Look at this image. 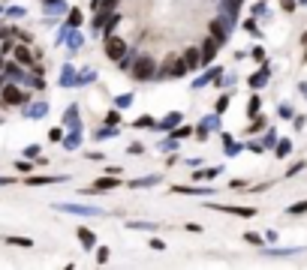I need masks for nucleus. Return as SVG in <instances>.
Instances as JSON below:
<instances>
[{
  "instance_id": "nucleus-1",
  "label": "nucleus",
  "mask_w": 307,
  "mask_h": 270,
  "mask_svg": "<svg viewBox=\"0 0 307 270\" xmlns=\"http://www.w3.org/2000/svg\"><path fill=\"white\" fill-rule=\"evenodd\" d=\"M123 51H126V45H123L121 39H115V36L105 42V54H108L112 60H121V57H123Z\"/></svg>"
},
{
  "instance_id": "nucleus-2",
  "label": "nucleus",
  "mask_w": 307,
  "mask_h": 270,
  "mask_svg": "<svg viewBox=\"0 0 307 270\" xmlns=\"http://www.w3.org/2000/svg\"><path fill=\"white\" fill-rule=\"evenodd\" d=\"M151 75H154V60L142 57V60L136 63V78H151Z\"/></svg>"
},
{
  "instance_id": "nucleus-3",
  "label": "nucleus",
  "mask_w": 307,
  "mask_h": 270,
  "mask_svg": "<svg viewBox=\"0 0 307 270\" xmlns=\"http://www.w3.org/2000/svg\"><path fill=\"white\" fill-rule=\"evenodd\" d=\"M3 102H9V105H15V102H21V90L18 87H3Z\"/></svg>"
},
{
  "instance_id": "nucleus-4",
  "label": "nucleus",
  "mask_w": 307,
  "mask_h": 270,
  "mask_svg": "<svg viewBox=\"0 0 307 270\" xmlns=\"http://www.w3.org/2000/svg\"><path fill=\"white\" fill-rule=\"evenodd\" d=\"M166 72H169V75H184V72H187L184 57H175V63H169V66H166Z\"/></svg>"
},
{
  "instance_id": "nucleus-5",
  "label": "nucleus",
  "mask_w": 307,
  "mask_h": 270,
  "mask_svg": "<svg viewBox=\"0 0 307 270\" xmlns=\"http://www.w3.org/2000/svg\"><path fill=\"white\" fill-rule=\"evenodd\" d=\"M214 51H217V42H214V39H208V42H205V48H202V63L214 60Z\"/></svg>"
},
{
  "instance_id": "nucleus-6",
  "label": "nucleus",
  "mask_w": 307,
  "mask_h": 270,
  "mask_svg": "<svg viewBox=\"0 0 307 270\" xmlns=\"http://www.w3.org/2000/svg\"><path fill=\"white\" fill-rule=\"evenodd\" d=\"M184 63H187V66H190V69H196V66H199V63H202V57H199V51H193V48H190V51H187V54H184Z\"/></svg>"
},
{
  "instance_id": "nucleus-7",
  "label": "nucleus",
  "mask_w": 307,
  "mask_h": 270,
  "mask_svg": "<svg viewBox=\"0 0 307 270\" xmlns=\"http://www.w3.org/2000/svg\"><path fill=\"white\" fill-rule=\"evenodd\" d=\"M112 186H118V180H112V177H100L94 183V189H112Z\"/></svg>"
},
{
  "instance_id": "nucleus-8",
  "label": "nucleus",
  "mask_w": 307,
  "mask_h": 270,
  "mask_svg": "<svg viewBox=\"0 0 307 270\" xmlns=\"http://www.w3.org/2000/svg\"><path fill=\"white\" fill-rule=\"evenodd\" d=\"M79 240H82V243L90 249V246H94V234H90L87 228H79Z\"/></svg>"
},
{
  "instance_id": "nucleus-9",
  "label": "nucleus",
  "mask_w": 307,
  "mask_h": 270,
  "mask_svg": "<svg viewBox=\"0 0 307 270\" xmlns=\"http://www.w3.org/2000/svg\"><path fill=\"white\" fill-rule=\"evenodd\" d=\"M15 57H18V60H21V63H30V60H33L27 48H15Z\"/></svg>"
},
{
  "instance_id": "nucleus-10",
  "label": "nucleus",
  "mask_w": 307,
  "mask_h": 270,
  "mask_svg": "<svg viewBox=\"0 0 307 270\" xmlns=\"http://www.w3.org/2000/svg\"><path fill=\"white\" fill-rule=\"evenodd\" d=\"M9 243H15V246H30V240H21V237H12Z\"/></svg>"
}]
</instances>
